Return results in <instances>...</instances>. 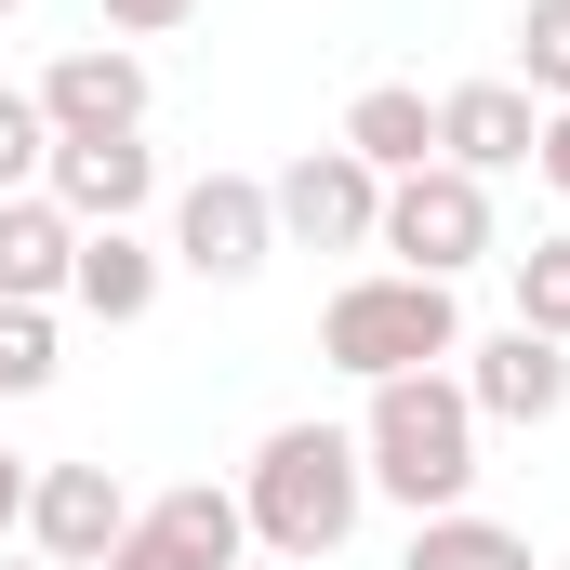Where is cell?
<instances>
[{
	"mask_svg": "<svg viewBox=\"0 0 570 570\" xmlns=\"http://www.w3.org/2000/svg\"><path fill=\"white\" fill-rule=\"evenodd\" d=\"M358 504H372L358 425H266V451L239 464V518H253V544H266V558H292V570L345 558Z\"/></svg>",
	"mask_w": 570,
	"mask_h": 570,
	"instance_id": "1",
	"label": "cell"
},
{
	"mask_svg": "<svg viewBox=\"0 0 570 570\" xmlns=\"http://www.w3.org/2000/svg\"><path fill=\"white\" fill-rule=\"evenodd\" d=\"M358 464H372L385 504L451 518V504L478 491V412H464V385H451V372H399V385H372V412H358Z\"/></svg>",
	"mask_w": 570,
	"mask_h": 570,
	"instance_id": "2",
	"label": "cell"
},
{
	"mask_svg": "<svg viewBox=\"0 0 570 570\" xmlns=\"http://www.w3.org/2000/svg\"><path fill=\"white\" fill-rule=\"evenodd\" d=\"M318 358H332V372H358V385L438 372V358H464V305H451V279L372 266V279H345L332 305H318Z\"/></svg>",
	"mask_w": 570,
	"mask_h": 570,
	"instance_id": "3",
	"label": "cell"
},
{
	"mask_svg": "<svg viewBox=\"0 0 570 570\" xmlns=\"http://www.w3.org/2000/svg\"><path fill=\"white\" fill-rule=\"evenodd\" d=\"M372 253H399L412 279H464V266H491V186H478V173H451V159L399 173V186H385Z\"/></svg>",
	"mask_w": 570,
	"mask_h": 570,
	"instance_id": "4",
	"label": "cell"
},
{
	"mask_svg": "<svg viewBox=\"0 0 570 570\" xmlns=\"http://www.w3.org/2000/svg\"><path fill=\"white\" fill-rule=\"evenodd\" d=\"M266 253H279V213H266L253 173H199V186L173 199V266H186V279L239 292V279H266Z\"/></svg>",
	"mask_w": 570,
	"mask_h": 570,
	"instance_id": "5",
	"label": "cell"
},
{
	"mask_svg": "<svg viewBox=\"0 0 570 570\" xmlns=\"http://www.w3.org/2000/svg\"><path fill=\"white\" fill-rule=\"evenodd\" d=\"M266 213H279L292 253H372V226H385V173L345 159V146H305L279 186H266Z\"/></svg>",
	"mask_w": 570,
	"mask_h": 570,
	"instance_id": "6",
	"label": "cell"
},
{
	"mask_svg": "<svg viewBox=\"0 0 570 570\" xmlns=\"http://www.w3.org/2000/svg\"><path fill=\"white\" fill-rule=\"evenodd\" d=\"M239 558H253V518H239V491H213V478L134 504V531L107 544V570H239Z\"/></svg>",
	"mask_w": 570,
	"mask_h": 570,
	"instance_id": "7",
	"label": "cell"
},
{
	"mask_svg": "<svg viewBox=\"0 0 570 570\" xmlns=\"http://www.w3.org/2000/svg\"><path fill=\"white\" fill-rule=\"evenodd\" d=\"M134 531V491H120V464H40L27 478V558L53 570H107V544Z\"/></svg>",
	"mask_w": 570,
	"mask_h": 570,
	"instance_id": "8",
	"label": "cell"
},
{
	"mask_svg": "<svg viewBox=\"0 0 570 570\" xmlns=\"http://www.w3.org/2000/svg\"><path fill=\"white\" fill-rule=\"evenodd\" d=\"M40 199H53L67 226H134L146 199H159V146H146V134H53Z\"/></svg>",
	"mask_w": 570,
	"mask_h": 570,
	"instance_id": "9",
	"label": "cell"
},
{
	"mask_svg": "<svg viewBox=\"0 0 570 570\" xmlns=\"http://www.w3.org/2000/svg\"><path fill=\"white\" fill-rule=\"evenodd\" d=\"M451 385H464V412H478V425H558V412H570V345H544V332H518V318H504L491 345H464V372H451Z\"/></svg>",
	"mask_w": 570,
	"mask_h": 570,
	"instance_id": "10",
	"label": "cell"
},
{
	"mask_svg": "<svg viewBox=\"0 0 570 570\" xmlns=\"http://www.w3.org/2000/svg\"><path fill=\"white\" fill-rule=\"evenodd\" d=\"M40 120L53 134H146V53L134 40H80L40 67Z\"/></svg>",
	"mask_w": 570,
	"mask_h": 570,
	"instance_id": "11",
	"label": "cell"
},
{
	"mask_svg": "<svg viewBox=\"0 0 570 570\" xmlns=\"http://www.w3.org/2000/svg\"><path fill=\"white\" fill-rule=\"evenodd\" d=\"M531 146H544V107H531L518 80H451V94H438V159H451V173L491 186V173H518Z\"/></svg>",
	"mask_w": 570,
	"mask_h": 570,
	"instance_id": "12",
	"label": "cell"
},
{
	"mask_svg": "<svg viewBox=\"0 0 570 570\" xmlns=\"http://www.w3.org/2000/svg\"><path fill=\"white\" fill-rule=\"evenodd\" d=\"M345 159H372V173H385V186H399V173H425L438 159V94H412V80H372V94H358V107H345Z\"/></svg>",
	"mask_w": 570,
	"mask_h": 570,
	"instance_id": "13",
	"label": "cell"
},
{
	"mask_svg": "<svg viewBox=\"0 0 570 570\" xmlns=\"http://www.w3.org/2000/svg\"><path fill=\"white\" fill-rule=\"evenodd\" d=\"M67 305H80V318H107V332H134L146 305H159V253H146L134 226H80V266H67Z\"/></svg>",
	"mask_w": 570,
	"mask_h": 570,
	"instance_id": "14",
	"label": "cell"
},
{
	"mask_svg": "<svg viewBox=\"0 0 570 570\" xmlns=\"http://www.w3.org/2000/svg\"><path fill=\"white\" fill-rule=\"evenodd\" d=\"M67 266H80V226H67L40 186H27V199H0V305H53Z\"/></svg>",
	"mask_w": 570,
	"mask_h": 570,
	"instance_id": "15",
	"label": "cell"
},
{
	"mask_svg": "<svg viewBox=\"0 0 570 570\" xmlns=\"http://www.w3.org/2000/svg\"><path fill=\"white\" fill-rule=\"evenodd\" d=\"M399 570H531V531L451 504V518H412V558H399Z\"/></svg>",
	"mask_w": 570,
	"mask_h": 570,
	"instance_id": "16",
	"label": "cell"
},
{
	"mask_svg": "<svg viewBox=\"0 0 570 570\" xmlns=\"http://www.w3.org/2000/svg\"><path fill=\"white\" fill-rule=\"evenodd\" d=\"M518 94L531 107H570V0H531L518 13Z\"/></svg>",
	"mask_w": 570,
	"mask_h": 570,
	"instance_id": "17",
	"label": "cell"
},
{
	"mask_svg": "<svg viewBox=\"0 0 570 570\" xmlns=\"http://www.w3.org/2000/svg\"><path fill=\"white\" fill-rule=\"evenodd\" d=\"M504 266H518V332L570 345V239H531V253H504Z\"/></svg>",
	"mask_w": 570,
	"mask_h": 570,
	"instance_id": "18",
	"label": "cell"
},
{
	"mask_svg": "<svg viewBox=\"0 0 570 570\" xmlns=\"http://www.w3.org/2000/svg\"><path fill=\"white\" fill-rule=\"evenodd\" d=\"M40 173H53V120H40V94L0 80V199H27Z\"/></svg>",
	"mask_w": 570,
	"mask_h": 570,
	"instance_id": "19",
	"label": "cell"
},
{
	"mask_svg": "<svg viewBox=\"0 0 570 570\" xmlns=\"http://www.w3.org/2000/svg\"><path fill=\"white\" fill-rule=\"evenodd\" d=\"M53 385V305H0V399Z\"/></svg>",
	"mask_w": 570,
	"mask_h": 570,
	"instance_id": "20",
	"label": "cell"
},
{
	"mask_svg": "<svg viewBox=\"0 0 570 570\" xmlns=\"http://www.w3.org/2000/svg\"><path fill=\"white\" fill-rule=\"evenodd\" d=\"M94 13H107V27H120V40H173V27H186V13H199V0H94Z\"/></svg>",
	"mask_w": 570,
	"mask_h": 570,
	"instance_id": "21",
	"label": "cell"
},
{
	"mask_svg": "<svg viewBox=\"0 0 570 570\" xmlns=\"http://www.w3.org/2000/svg\"><path fill=\"white\" fill-rule=\"evenodd\" d=\"M531 173H544V186L570 199V107H544V146H531Z\"/></svg>",
	"mask_w": 570,
	"mask_h": 570,
	"instance_id": "22",
	"label": "cell"
},
{
	"mask_svg": "<svg viewBox=\"0 0 570 570\" xmlns=\"http://www.w3.org/2000/svg\"><path fill=\"white\" fill-rule=\"evenodd\" d=\"M27 478H40V464H27V451H0V531H27Z\"/></svg>",
	"mask_w": 570,
	"mask_h": 570,
	"instance_id": "23",
	"label": "cell"
},
{
	"mask_svg": "<svg viewBox=\"0 0 570 570\" xmlns=\"http://www.w3.org/2000/svg\"><path fill=\"white\" fill-rule=\"evenodd\" d=\"M0 570H53V558H0Z\"/></svg>",
	"mask_w": 570,
	"mask_h": 570,
	"instance_id": "24",
	"label": "cell"
},
{
	"mask_svg": "<svg viewBox=\"0 0 570 570\" xmlns=\"http://www.w3.org/2000/svg\"><path fill=\"white\" fill-rule=\"evenodd\" d=\"M0 13H27V0H0Z\"/></svg>",
	"mask_w": 570,
	"mask_h": 570,
	"instance_id": "25",
	"label": "cell"
},
{
	"mask_svg": "<svg viewBox=\"0 0 570 570\" xmlns=\"http://www.w3.org/2000/svg\"><path fill=\"white\" fill-rule=\"evenodd\" d=\"M558 570H570V558H558Z\"/></svg>",
	"mask_w": 570,
	"mask_h": 570,
	"instance_id": "26",
	"label": "cell"
}]
</instances>
